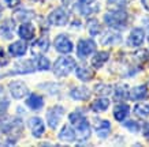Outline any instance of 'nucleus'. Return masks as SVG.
I'll return each instance as SVG.
<instances>
[{"mask_svg":"<svg viewBox=\"0 0 149 147\" xmlns=\"http://www.w3.org/2000/svg\"><path fill=\"white\" fill-rule=\"evenodd\" d=\"M68 121L75 129L78 142H86L92 135V127L91 123L88 121L85 115L81 110H74L68 115Z\"/></svg>","mask_w":149,"mask_h":147,"instance_id":"obj_1","label":"nucleus"},{"mask_svg":"<svg viewBox=\"0 0 149 147\" xmlns=\"http://www.w3.org/2000/svg\"><path fill=\"white\" fill-rule=\"evenodd\" d=\"M77 67V61L75 59H72L71 56H62L59 57L52 66V71H54L56 78H66L71 74Z\"/></svg>","mask_w":149,"mask_h":147,"instance_id":"obj_2","label":"nucleus"},{"mask_svg":"<svg viewBox=\"0 0 149 147\" xmlns=\"http://www.w3.org/2000/svg\"><path fill=\"white\" fill-rule=\"evenodd\" d=\"M127 21H129V14L126 12L125 8L108 11L104 15V23L112 29H122L127 26Z\"/></svg>","mask_w":149,"mask_h":147,"instance_id":"obj_3","label":"nucleus"},{"mask_svg":"<svg viewBox=\"0 0 149 147\" xmlns=\"http://www.w3.org/2000/svg\"><path fill=\"white\" fill-rule=\"evenodd\" d=\"M36 71V66H34V60L33 59H26V60H21L14 64V67L8 72H6L4 76L11 75H26V74H33Z\"/></svg>","mask_w":149,"mask_h":147,"instance_id":"obj_4","label":"nucleus"},{"mask_svg":"<svg viewBox=\"0 0 149 147\" xmlns=\"http://www.w3.org/2000/svg\"><path fill=\"white\" fill-rule=\"evenodd\" d=\"M97 49V45L93 40H89V38H81L78 41V45H77V56L78 59H82L85 60L88 59L89 56L96 52Z\"/></svg>","mask_w":149,"mask_h":147,"instance_id":"obj_5","label":"nucleus"},{"mask_svg":"<svg viewBox=\"0 0 149 147\" xmlns=\"http://www.w3.org/2000/svg\"><path fill=\"white\" fill-rule=\"evenodd\" d=\"M75 10L82 17H91L93 14L99 12L100 4L97 0H77Z\"/></svg>","mask_w":149,"mask_h":147,"instance_id":"obj_6","label":"nucleus"},{"mask_svg":"<svg viewBox=\"0 0 149 147\" xmlns=\"http://www.w3.org/2000/svg\"><path fill=\"white\" fill-rule=\"evenodd\" d=\"M47 22L49 23V25H54V26H66L68 23V12L63 7L55 8L54 11L48 15Z\"/></svg>","mask_w":149,"mask_h":147,"instance_id":"obj_7","label":"nucleus"},{"mask_svg":"<svg viewBox=\"0 0 149 147\" xmlns=\"http://www.w3.org/2000/svg\"><path fill=\"white\" fill-rule=\"evenodd\" d=\"M63 115H64V108L60 106V105H55V106L49 108L47 110V123H48L51 129L58 128V125L60 123V120H62Z\"/></svg>","mask_w":149,"mask_h":147,"instance_id":"obj_8","label":"nucleus"},{"mask_svg":"<svg viewBox=\"0 0 149 147\" xmlns=\"http://www.w3.org/2000/svg\"><path fill=\"white\" fill-rule=\"evenodd\" d=\"M8 90L11 97L15 99H22L29 94V87L23 80H11L8 83Z\"/></svg>","mask_w":149,"mask_h":147,"instance_id":"obj_9","label":"nucleus"},{"mask_svg":"<svg viewBox=\"0 0 149 147\" xmlns=\"http://www.w3.org/2000/svg\"><path fill=\"white\" fill-rule=\"evenodd\" d=\"M54 46L59 53H63V55L71 53L72 49H74L72 41L70 40V37L67 34H59V36H56V38L54 41Z\"/></svg>","mask_w":149,"mask_h":147,"instance_id":"obj_10","label":"nucleus"},{"mask_svg":"<svg viewBox=\"0 0 149 147\" xmlns=\"http://www.w3.org/2000/svg\"><path fill=\"white\" fill-rule=\"evenodd\" d=\"M27 125H29V129H30V132L34 138H41L45 134V124H44L41 117H30L27 121Z\"/></svg>","mask_w":149,"mask_h":147,"instance_id":"obj_11","label":"nucleus"},{"mask_svg":"<svg viewBox=\"0 0 149 147\" xmlns=\"http://www.w3.org/2000/svg\"><path fill=\"white\" fill-rule=\"evenodd\" d=\"M144 40H145V30L142 27H134V29L130 31V34H129L127 45L131 46V48H137V46H141V45H142Z\"/></svg>","mask_w":149,"mask_h":147,"instance_id":"obj_12","label":"nucleus"},{"mask_svg":"<svg viewBox=\"0 0 149 147\" xmlns=\"http://www.w3.org/2000/svg\"><path fill=\"white\" fill-rule=\"evenodd\" d=\"M49 46H51V41L48 38V36H41L32 44V53L34 56L36 55H44L48 52Z\"/></svg>","mask_w":149,"mask_h":147,"instance_id":"obj_13","label":"nucleus"},{"mask_svg":"<svg viewBox=\"0 0 149 147\" xmlns=\"http://www.w3.org/2000/svg\"><path fill=\"white\" fill-rule=\"evenodd\" d=\"M119 42H122V36L118 31V29L111 27V30L104 31V34L101 36V44L103 45H116Z\"/></svg>","mask_w":149,"mask_h":147,"instance_id":"obj_14","label":"nucleus"},{"mask_svg":"<svg viewBox=\"0 0 149 147\" xmlns=\"http://www.w3.org/2000/svg\"><path fill=\"white\" fill-rule=\"evenodd\" d=\"M18 36L23 41H30L36 36V27L30 22H22L18 27Z\"/></svg>","mask_w":149,"mask_h":147,"instance_id":"obj_15","label":"nucleus"},{"mask_svg":"<svg viewBox=\"0 0 149 147\" xmlns=\"http://www.w3.org/2000/svg\"><path fill=\"white\" fill-rule=\"evenodd\" d=\"M59 140L62 142H66V143H72L77 140V135H75V129L72 127L71 124H64L60 129V132L58 135Z\"/></svg>","mask_w":149,"mask_h":147,"instance_id":"obj_16","label":"nucleus"},{"mask_svg":"<svg viewBox=\"0 0 149 147\" xmlns=\"http://www.w3.org/2000/svg\"><path fill=\"white\" fill-rule=\"evenodd\" d=\"M27 52V44L23 40L15 41L13 44L8 45V53L13 57H22Z\"/></svg>","mask_w":149,"mask_h":147,"instance_id":"obj_17","label":"nucleus"},{"mask_svg":"<svg viewBox=\"0 0 149 147\" xmlns=\"http://www.w3.org/2000/svg\"><path fill=\"white\" fill-rule=\"evenodd\" d=\"M92 91L86 86H75L70 90V97L75 101H88L91 98Z\"/></svg>","mask_w":149,"mask_h":147,"instance_id":"obj_18","label":"nucleus"},{"mask_svg":"<svg viewBox=\"0 0 149 147\" xmlns=\"http://www.w3.org/2000/svg\"><path fill=\"white\" fill-rule=\"evenodd\" d=\"M95 132L100 139L108 138L109 134H111V123L108 120H96Z\"/></svg>","mask_w":149,"mask_h":147,"instance_id":"obj_19","label":"nucleus"},{"mask_svg":"<svg viewBox=\"0 0 149 147\" xmlns=\"http://www.w3.org/2000/svg\"><path fill=\"white\" fill-rule=\"evenodd\" d=\"M149 95V91H148V87L145 85H140L134 87V89H131L129 91V98H130L131 101H142L145 98H148Z\"/></svg>","mask_w":149,"mask_h":147,"instance_id":"obj_20","label":"nucleus"},{"mask_svg":"<svg viewBox=\"0 0 149 147\" xmlns=\"http://www.w3.org/2000/svg\"><path fill=\"white\" fill-rule=\"evenodd\" d=\"M109 59V52L107 50H100V52H96L91 59V66L92 68H101L108 61Z\"/></svg>","mask_w":149,"mask_h":147,"instance_id":"obj_21","label":"nucleus"},{"mask_svg":"<svg viewBox=\"0 0 149 147\" xmlns=\"http://www.w3.org/2000/svg\"><path fill=\"white\" fill-rule=\"evenodd\" d=\"M75 75L82 82H91L95 78V71L92 70V67L79 66V67H75Z\"/></svg>","mask_w":149,"mask_h":147,"instance_id":"obj_22","label":"nucleus"},{"mask_svg":"<svg viewBox=\"0 0 149 147\" xmlns=\"http://www.w3.org/2000/svg\"><path fill=\"white\" fill-rule=\"evenodd\" d=\"M34 17H36L34 11L26 10V8L17 10V11H14V14H13V19L15 22H29V21H32Z\"/></svg>","mask_w":149,"mask_h":147,"instance_id":"obj_23","label":"nucleus"},{"mask_svg":"<svg viewBox=\"0 0 149 147\" xmlns=\"http://www.w3.org/2000/svg\"><path fill=\"white\" fill-rule=\"evenodd\" d=\"M26 106L32 110H40L44 106V98L38 94H27Z\"/></svg>","mask_w":149,"mask_h":147,"instance_id":"obj_24","label":"nucleus"},{"mask_svg":"<svg viewBox=\"0 0 149 147\" xmlns=\"http://www.w3.org/2000/svg\"><path fill=\"white\" fill-rule=\"evenodd\" d=\"M0 34L4 40H11L14 37V21L4 19L3 23L0 25Z\"/></svg>","mask_w":149,"mask_h":147,"instance_id":"obj_25","label":"nucleus"},{"mask_svg":"<svg viewBox=\"0 0 149 147\" xmlns=\"http://www.w3.org/2000/svg\"><path fill=\"white\" fill-rule=\"evenodd\" d=\"M109 104H111V101L107 97H99L91 104V109L96 113H101V112H105L108 109Z\"/></svg>","mask_w":149,"mask_h":147,"instance_id":"obj_26","label":"nucleus"},{"mask_svg":"<svg viewBox=\"0 0 149 147\" xmlns=\"http://www.w3.org/2000/svg\"><path fill=\"white\" fill-rule=\"evenodd\" d=\"M129 113H130V106L127 104H118L116 106L113 108V117L116 121L126 120Z\"/></svg>","mask_w":149,"mask_h":147,"instance_id":"obj_27","label":"nucleus"},{"mask_svg":"<svg viewBox=\"0 0 149 147\" xmlns=\"http://www.w3.org/2000/svg\"><path fill=\"white\" fill-rule=\"evenodd\" d=\"M127 98H129V87H127V85L115 86V89H113V99L116 102H122V101H126Z\"/></svg>","mask_w":149,"mask_h":147,"instance_id":"obj_28","label":"nucleus"},{"mask_svg":"<svg viewBox=\"0 0 149 147\" xmlns=\"http://www.w3.org/2000/svg\"><path fill=\"white\" fill-rule=\"evenodd\" d=\"M33 60H34L36 70H38V71H48L51 68V61L45 55H36Z\"/></svg>","mask_w":149,"mask_h":147,"instance_id":"obj_29","label":"nucleus"},{"mask_svg":"<svg viewBox=\"0 0 149 147\" xmlns=\"http://www.w3.org/2000/svg\"><path fill=\"white\" fill-rule=\"evenodd\" d=\"M86 27H88V31H89V34L92 37H96V36H99V34H101V23L96 18L88 19Z\"/></svg>","mask_w":149,"mask_h":147,"instance_id":"obj_30","label":"nucleus"},{"mask_svg":"<svg viewBox=\"0 0 149 147\" xmlns=\"http://www.w3.org/2000/svg\"><path fill=\"white\" fill-rule=\"evenodd\" d=\"M134 115L138 119H146L149 116V105L148 104H137L134 106Z\"/></svg>","mask_w":149,"mask_h":147,"instance_id":"obj_31","label":"nucleus"},{"mask_svg":"<svg viewBox=\"0 0 149 147\" xmlns=\"http://www.w3.org/2000/svg\"><path fill=\"white\" fill-rule=\"evenodd\" d=\"M127 0H107V8L109 11L113 10H123L126 8Z\"/></svg>","mask_w":149,"mask_h":147,"instance_id":"obj_32","label":"nucleus"},{"mask_svg":"<svg viewBox=\"0 0 149 147\" xmlns=\"http://www.w3.org/2000/svg\"><path fill=\"white\" fill-rule=\"evenodd\" d=\"M111 91H112V87L109 85H101V83H99L95 87V93L99 94L100 97H107Z\"/></svg>","mask_w":149,"mask_h":147,"instance_id":"obj_33","label":"nucleus"},{"mask_svg":"<svg viewBox=\"0 0 149 147\" xmlns=\"http://www.w3.org/2000/svg\"><path fill=\"white\" fill-rule=\"evenodd\" d=\"M123 127L126 129H129L130 132H140V129H141V125L136 120H126L123 123Z\"/></svg>","mask_w":149,"mask_h":147,"instance_id":"obj_34","label":"nucleus"},{"mask_svg":"<svg viewBox=\"0 0 149 147\" xmlns=\"http://www.w3.org/2000/svg\"><path fill=\"white\" fill-rule=\"evenodd\" d=\"M8 108H10V99L6 97H0V119L6 116Z\"/></svg>","mask_w":149,"mask_h":147,"instance_id":"obj_35","label":"nucleus"},{"mask_svg":"<svg viewBox=\"0 0 149 147\" xmlns=\"http://www.w3.org/2000/svg\"><path fill=\"white\" fill-rule=\"evenodd\" d=\"M7 64H8V59H7V56L4 53V49L0 46V67H4Z\"/></svg>","mask_w":149,"mask_h":147,"instance_id":"obj_36","label":"nucleus"},{"mask_svg":"<svg viewBox=\"0 0 149 147\" xmlns=\"http://www.w3.org/2000/svg\"><path fill=\"white\" fill-rule=\"evenodd\" d=\"M4 3L8 8H15L17 6L21 4V0H4Z\"/></svg>","mask_w":149,"mask_h":147,"instance_id":"obj_37","label":"nucleus"},{"mask_svg":"<svg viewBox=\"0 0 149 147\" xmlns=\"http://www.w3.org/2000/svg\"><path fill=\"white\" fill-rule=\"evenodd\" d=\"M144 136H145V139L149 140V121L144 125Z\"/></svg>","mask_w":149,"mask_h":147,"instance_id":"obj_38","label":"nucleus"},{"mask_svg":"<svg viewBox=\"0 0 149 147\" xmlns=\"http://www.w3.org/2000/svg\"><path fill=\"white\" fill-rule=\"evenodd\" d=\"M142 4H144V7L149 11V0H142Z\"/></svg>","mask_w":149,"mask_h":147,"instance_id":"obj_39","label":"nucleus"},{"mask_svg":"<svg viewBox=\"0 0 149 147\" xmlns=\"http://www.w3.org/2000/svg\"><path fill=\"white\" fill-rule=\"evenodd\" d=\"M62 1H63V4H64V6H68L70 3H71V0H62Z\"/></svg>","mask_w":149,"mask_h":147,"instance_id":"obj_40","label":"nucleus"},{"mask_svg":"<svg viewBox=\"0 0 149 147\" xmlns=\"http://www.w3.org/2000/svg\"><path fill=\"white\" fill-rule=\"evenodd\" d=\"M1 11H3V7H1V4H0V12H1Z\"/></svg>","mask_w":149,"mask_h":147,"instance_id":"obj_41","label":"nucleus"},{"mask_svg":"<svg viewBox=\"0 0 149 147\" xmlns=\"http://www.w3.org/2000/svg\"><path fill=\"white\" fill-rule=\"evenodd\" d=\"M148 45H149V34H148Z\"/></svg>","mask_w":149,"mask_h":147,"instance_id":"obj_42","label":"nucleus"}]
</instances>
